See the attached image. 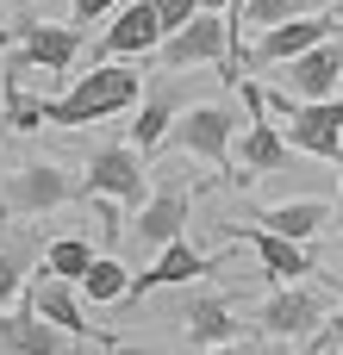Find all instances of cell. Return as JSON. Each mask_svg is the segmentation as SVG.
<instances>
[{"mask_svg": "<svg viewBox=\"0 0 343 355\" xmlns=\"http://www.w3.org/2000/svg\"><path fill=\"white\" fill-rule=\"evenodd\" d=\"M137 100H144L137 62H94L75 87H62L56 100H44V125L81 131V125H100V119H112V112H131Z\"/></svg>", "mask_w": 343, "mask_h": 355, "instance_id": "6da1fadb", "label": "cell"}, {"mask_svg": "<svg viewBox=\"0 0 343 355\" xmlns=\"http://www.w3.org/2000/svg\"><path fill=\"white\" fill-rule=\"evenodd\" d=\"M156 56H162V69H206L212 62L237 87V25L225 12H194L181 31H169L156 44Z\"/></svg>", "mask_w": 343, "mask_h": 355, "instance_id": "7a4b0ae2", "label": "cell"}, {"mask_svg": "<svg viewBox=\"0 0 343 355\" xmlns=\"http://www.w3.org/2000/svg\"><path fill=\"white\" fill-rule=\"evenodd\" d=\"M262 106L281 119V131H287L294 150L325 156V162L343 156V94H331V100H294L281 87H262Z\"/></svg>", "mask_w": 343, "mask_h": 355, "instance_id": "3957f363", "label": "cell"}, {"mask_svg": "<svg viewBox=\"0 0 343 355\" xmlns=\"http://www.w3.org/2000/svg\"><path fill=\"white\" fill-rule=\"evenodd\" d=\"M81 193L100 200L106 225H112L119 212H137V206L150 200L144 150H137V144H106V150H94V162H87V175H81Z\"/></svg>", "mask_w": 343, "mask_h": 355, "instance_id": "277c9868", "label": "cell"}, {"mask_svg": "<svg viewBox=\"0 0 343 355\" xmlns=\"http://www.w3.org/2000/svg\"><path fill=\"white\" fill-rule=\"evenodd\" d=\"M187 156H200V162H212L219 175L231 168V144H237V112L225 106V100H206V106H181V119H175V131H169Z\"/></svg>", "mask_w": 343, "mask_h": 355, "instance_id": "5b68a950", "label": "cell"}, {"mask_svg": "<svg viewBox=\"0 0 343 355\" xmlns=\"http://www.w3.org/2000/svg\"><path fill=\"white\" fill-rule=\"evenodd\" d=\"M237 94H244V106H250V125L237 131V168H244V175H281V168L294 162L287 131H281V125H269L262 87H244V81H237Z\"/></svg>", "mask_w": 343, "mask_h": 355, "instance_id": "8992f818", "label": "cell"}, {"mask_svg": "<svg viewBox=\"0 0 343 355\" xmlns=\"http://www.w3.org/2000/svg\"><path fill=\"white\" fill-rule=\"evenodd\" d=\"M325 318H331V300L312 293V287H294V281L275 287V293L262 300V312H256L262 337H275V343H287V337H319Z\"/></svg>", "mask_w": 343, "mask_h": 355, "instance_id": "52a82bcc", "label": "cell"}, {"mask_svg": "<svg viewBox=\"0 0 343 355\" xmlns=\"http://www.w3.org/2000/svg\"><path fill=\"white\" fill-rule=\"evenodd\" d=\"M62 200H75V187L56 162H25L0 181V212L6 218H37V212H56Z\"/></svg>", "mask_w": 343, "mask_h": 355, "instance_id": "ba28073f", "label": "cell"}, {"mask_svg": "<svg viewBox=\"0 0 343 355\" xmlns=\"http://www.w3.org/2000/svg\"><path fill=\"white\" fill-rule=\"evenodd\" d=\"M337 31H343V19H331V12H300V19H281V25H269V31H256L237 62H294V56H306L312 44L337 37Z\"/></svg>", "mask_w": 343, "mask_h": 355, "instance_id": "9c48e42d", "label": "cell"}, {"mask_svg": "<svg viewBox=\"0 0 343 355\" xmlns=\"http://www.w3.org/2000/svg\"><path fill=\"white\" fill-rule=\"evenodd\" d=\"M187 212H194V187L162 181V187H150V200L131 212V237L150 243V250H162V243L187 237Z\"/></svg>", "mask_w": 343, "mask_h": 355, "instance_id": "30bf717a", "label": "cell"}, {"mask_svg": "<svg viewBox=\"0 0 343 355\" xmlns=\"http://www.w3.org/2000/svg\"><path fill=\"white\" fill-rule=\"evenodd\" d=\"M275 87L294 94V100H331V94L343 87V31L325 37V44H312L306 56L281 62V81H275Z\"/></svg>", "mask_w": 343, "mask_h": 355, "instance_id": "8fae6325", "label": "cell"}, {"mask_svg": "<svg viewBox=\"0 0 343 355\" xmlns=\"http://www.w3.org/2000/svg\"><path fill=\"white\" fill-rule=\"evenodd\" d=\"M162 37H169V31H162V19H156V0H131V6H119V12H112V25H106L100 50H106L112 62H131V56H150Z\"/></svg>", "mask_w": 343, "mask_h": 355, "instance_id": "7c38bea8", "label": "cell"}, {"mask_svg": "<svg viewBox=\"0 0 343 355\" xmlns=\"http://www.w3.org/2000/svg\"><path fill=\"white\" fill-rule=\"evenodd\" d=\"M69 331H56L50 318H37L31 312V300H19V306H6L0 312V355H69Z\"/></svg>", "mask_w": 343, "mask_h": 355, "instance_id": "4fadbf2b", "label": "cell"}, {"mask_svg": "<svg viewBox=\"0 0 343 355\" xmlns=\"http://www.w3.org/2000/svg\"><path fill=\"white\" fill-rule=\"evenodd\" d=\"M81 25H31L25 37H19V56H12V69L6 75H19V69H75V56H81Z\"/></svg>", "mask_w": 343, "mask_h": 355, "instance_id": "5bb4252c", "label": "cell"}, {"mask_svg": "<svg viewBox=\"0 0 343 355\" xmlns=\"http://www.w3.org/2000/svg\"><path fill=\"white\" fill-rule=\"evenodd\" d=\"M219 268V256H200L187 237H175V243H162L156 250V262L144 268V275H131V293H156V287H187V281H206Z\"/></svg>", "mask_w": 343, "mask_h": 355, "instance_id": "9a60e30c", "label": "cell"}, {"mask_svg": "<svg viewBox=\"0 0 343 355\" xmlns=\"http://www.w3.org/2000/svg\"><path fill=\"white\" fill-rule=\"evenodd\" d=\"M25 300H31V312L37 318H50L56 331H69V337H100L94 324H87V312H81V293L69 287V281H56L50 268H37V281H25Z\"/></svg>", "mask_w": 343, "mask_h": 355, "instance_id": "2e32d148", "label": "cell"}, {"mask_svg": "<svg viewBox=\"0 0 343 355\" xmlns=\"http://www.w3.org/2000/svg\"><path fill=\"white\" fill-rule=\"evenodd\" d=\"M181 119V87L175 81H144V100H137V119H131V144L137 150H156Z\"/></svg>", "mask_w": 343, "mask_h": 355, "instance_id": "e0dca14e", "label": "cell"}, {"mask_svg": "<svg viewBox=\"0 0 343 355\" xmlns=\"http://www.w3.org/2000/svg\"><path fill=\"white\" fill-rule=\"evenodd\" d=\"M244 237L256 243V256H262V275H269L275 287H287V281H306V275H312V256H306V243H294V237H281V231H262V225H250Z\"/></svg>", "mask_w": 343, "mask_h": 355, "instance_id": "ac0fdd59", "label": "cell"}, {"mask_svg": "<svg viewBox=\"0 0 343 355\" xmlns=\"http://www.w3.org/2000/svg\"><path fill=\"white\" fill-rule=\"evenodd\" d=\"M181 331H187V343L219 349V343H237V312H231L219 293H194L187 312H181Z\"/></svg>", "mask_w": 343, "mask_h": 355, "instance_id": "d6986e66", "label": "cell"}, {"mask_svg": "<svg viewBox=\"0 0 343 355\" xmlns=\"http://www.w3.org/2000/svg\"><path fill=\"white\" fill-rule=\"evenodd\" d=\"M331 212H337V206H325V200H281V206H262L256 225H262V231H281V237H294V243H306V237L325 231Z\"/></svg>", "mask_w": 343, "mask_h": 355, "instance_id": "ffe728a7", "label": "cell"}, {"mask_svg": "<svg viewBox=\"0 0 343 355\" xmlns=\"http://www.w3.org/2000/svg\"><path fill=\"white\" fill-rule=\"evenodd\" d=\"M75 293H81L87 306H119V300H131V268L112 262V256H94V268L75 281Z\"/></svg>", "mask_w": 343, "mask_h": 355, "instance_id": "44dd1931", "label": "cell"}, {"mask_svg": "<svg viewBox=\"0 0 343 355\" xmlns=\"http://www.w3.org/2000/svg\"><path fill=\"white\" fill-rule=\"evenodd\" d=\"M44 268L56 275V281H81L87 268H94V243L81 237V231H69V237H50V250H44Z\"/></svg>", "mask_w": 343, "mask_h": 355, "instance_id": "7402d4cb", "label": "cell"}, {"mask_svg": "<svg viewBox=\"0 0 343 355\" xmlns=\"http://www.w3.org/2000/svg\"><path fill=\"white\" fill-rule=\"evenodd\" d=\"M6 119H12L19 131H37V125H44V100H31L19 81H6Z\"/></svg>", "mask_w": 343, "mask_h": 355, "instance_id": "603a6c76", "label": "cell"}, {"mask_svg": "<svg viewBox=\"0 0 343 355\" xmlns=\"http://www.w3.org/2000/svg\"><path fill=\"white\" fill-rule=\"evenodd\" d=\"M281 19H300V0H244V25L269 31V25H281Z\"/></svg>", "mask_w": 343, "mask_h": 355, "instance_id": "cb8c5ba5", "label": "cell"}, {"mask_svg": "<svg viewBox=\"0 0 343 355\" xmlns=\"http://www.w3.org/2000/svg\"><path fill=\"white\" fill-rule=\"evenodd\" d=\"M25 300V268H19V256H6L0 250V312L6 306H19Z\"/></svg>", "mask_w": 343, "mask_h": 355, "instance_id": "d4e9b609", "label": "cell"}, {"mask_svg": "<svg viewBox=\"0 0 343 355\" xmlns=\"http://www.w3.org/2000/svg\"><path fill=\"white\" fill-rule=\"evenodd\" d=\"M194 12H200V0H156V19H162V31H181Z\"/></svg>", "mask_w": 343, "mask_h": 355, "instance_id": "484cf974", "label": "cell"}, {"mask_svg": "<svg viewBox=\"0 0 343 355\" xmlns=\"http://www.w3.org/2000/svg\"><path fill=\"white\" fill-rule=\"evenodd\" d=\"M100 349L106 355H169V349H150V343H125V337H112V331H100Z\"/></svg>", "mask_w": 343, "mask_h": 355, "instance_id": "4316f807", "label": "cell"}, {"mask_svg": "<svg viewBox=\"0 0 343 355\" xmlns=\"http://www.w3.org/2000/svg\"><path fill=\"white\" fill-rule=\"evenodd\" d=\"M112 6H119V0H75L69 12H75V25H94V19H106Z\"/></svg>", "mask_w": 343, "mask_h": 355, "instance_id": "83f0119b", "label": "cell"}, {"mask_svg": "<svg viewBox=\"0 0 343 355\" xmlns=\"http://www.w3.org/2000/svg\"><path fill=\"white\" fill-rule=\"evenodd\" d=\"M325 343H331V337L319 331V337H306V349H300V355H325Z\"/></svg>", "mask_w": 343, "mask_h": 355, "instance_id": "f1b7e54d", "label": "cell"}, {"mask_svg": "<svg viewBox=\"0 0 343 355\" xmlns=\"http://www.w3.org/2000/svg\"><path fill=\"white\" fill-rule=\"evenodd\" d=\"M206 355H262V349H237V343H219V349H206Z\"/></svg>", "mask_w": 343, "mask_h": 355, "instance_id": "f546056e", "label": "cell"}, {"mask_svg": "<svg viewBox=\"0 0 343 355\" xmlns=\"http://www.w3.org/2000/svg\"><path fill=\"white\" fill-rule=\"evenodd\" d=\"M337 218H343V175H337Z\"/></svg>", "mask_w": 343, "mask_h": 355, "instance_id": "4dcf8cb0", "label": "cell"}, {"mask_svg": "<svg viewBox=\"0 0 343 355\" xmlns=\"http://www.w3.org/2000/svg\"><path fill=\"white\" fill-rule=\"evenodd\" d=\"M337 312H343V300H337Z\"/></svg>", "mask_w": 343, "mask_h": 355, "instance_id": "1f68e13d", "label": "cell"}]
</instances>
